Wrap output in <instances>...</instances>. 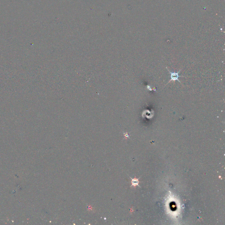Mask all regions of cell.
I'll use <instances>...</instances> for the list:
<instances>
[{"label":"cell","instance_id":"obj_1","mask_svg":"<svg viewBox=\"0 0 225 225\" xmlns=\"http://www.w3.org/2000/svg\"><path fill=\"white\" fill-rule=\"evenodd\" d=\"M166 68H167V70H168V72H169L171 74V80H170L168 82L167 84H168V83H169L171 81H173L175 82V81H178V82H179V83H182L180 81H179V79H178V78H179V77H184V76H181L178 75V74H179V73H180V71H181L182 69H180V70H179V71L177 72V73H176V72H171V71H170L168 69V68L167 67H166ZM167 84H166V85H165V86H166Z\"/></svg>","mask_w":225,"mask_h":225},{"label":"cell","instance_id":"obj_2","mask_svg":"<svg viewBox=\"0 0 225 225\" xmlns=\"http://www.w3.org/2000/svg\"><path fill=\"white\" fill-rule=\"evenodd\" d=\"M130 178L132 179V181H131V183H132V185H131V187L133 186L134 187H135L136 186H138L139 187H140V186L139 185V178H132L130 177Z\"/></svg>","mask_w":225,"mask_h":225}]
</instances>
